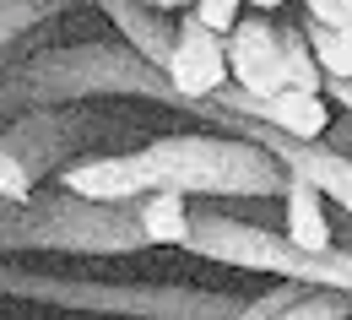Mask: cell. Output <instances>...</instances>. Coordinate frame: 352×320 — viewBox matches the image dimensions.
Returning a JSON list of instances; mask_svg holds the SVG:
<instances>
[{
  "instance_id": "ac0fdd59",
  "label": "cell",
  "mask_w": 352,
  "mask_h": 320,
  "mask_svg": "<svg viewBox=\"0 0 352 320\" xmlns=\"http://www.w3.org/2000/svg\"><path fill=\"white\" fill-rule=\"evenodd\" d=\"M320 98L352 114V76H320Z\"/></svg>"
},
{
  "instance_id": "e0dca14e",
  "label": "cell",
  "mask_w": 352,
  "mask_h": 320,
  "mask_svg": "<svg viewBox=\"0 0 352 320\" xmlns=\"http://www.w3.org/2000/svg\"><path fill=\"white\" fill-rule=\"evenodd\" d=\"M320 141H325V147H336L342 158H352V114H347V109H342L336 120H325V131H320Z\"/></svg>"
},
{
  "instance_id": "5bb4252c",
  "label": "cell",
  "mask_w": 352,
  "mask_h": 320,
  "mask_svg": "<svg viewBox=\"0 0 352 320\" xmlns=\"http://www.w3.org/2000/svg\"><path fill=\"white\" fill-rule=\"evenodd\" d=\"M239 6H244V0H184V11H190L201 28H212V33H228V28L239 22Z\"/></svg>"
},
{
  "instance_id": "3957f363",
  "label": "cell",
  "mask_w": 352,
  "mask_h": 320,
  "mask_svg": "<svg viewBox=\"0 0 352 320\" xmlns=\"http://www.w3.org/2000/svg\"><path fill=\"white\" fill-rule=\"evenodd\" d=\"M0 299H33L82 315H135V320H250V299L174 288V282H92L71 272H22L0 255Z\"/></svg>"
},
{
  "instance_id": "8fae6325",
  "label": "cell",
  "mask_w": 352,
  "mask_h": 320,
  "mask_svg": "<svg viewBox=\"0 0 352 320\" xmlns=\"http://www.w3.org/2000/svg\"><path fill=\"white\" fill-rule=\"evenodd\" d=\"M135 217H141L146 244H184L190 195H179V190H146V195H135Z\"/></svg>"
},
{
  "instance_id": "d6986e66",
  "label": "cell",
  "mask_w": 352,
  "mask_h": 320,
  "mask_svg": "<svg viewBox=\"0 0 352 320\" xmlns=\"http://www.w3.org/2000/svg\"><path fill=\"white\" fill-rule=\"evenodd\" d=\"M244 6H255V11H282L287 0H244Z\"/></svg>"
},
{
  "instance_id": "7c38bea8",
  "label": "cell",
  "mask_w": 352,
  "mask_h": 320,
  "mask_svg": "<svg viewBox=\"0 0 352 320\" xmlns=\"http://www.w3.org/2000/svg\"><path fill=\"white\" fill-rule=\"evenodd\" d=\"M276 54H282V82H287V87L320 92V65H314V54H309V39H304V22H298V17L276 22Z\"/></svg>"
},
{
  "instance_id": "277c9868",
  "label": "cell",
  "mask_w": 352,
  "mask_h": 320,
  "mask_svg": "<svg viewBox=\"0 0 352 320\" xmlns=\"http://www.w3.org/2000/svg\"><path fill=\"white\" fill-rule=\"evenodd\" d=\"M60 250V255H135L146 233L135 201H87L76 190H38L22 201H0V255Z\"/></svg>"
},
{
  "instance_id": "6da1fadb",
  "label": "cell",
  "mask_w": 352,
  "mask_h": 320,
  "mask_svg": "<svg viewBox=\"0 0 352 320\" xmlns=\"http://www.w3.org/2000/svg\"><path fill=\"white\" fill-rule=\"evenodd\" d=\"M54 180L87 201H135L146 190H179V195H228V201H276L287 169L261 141L228 136V131H190V136H157L135 152H92L65 163Z\"/></svg>"
},
{
  "instance_id": "9c48e42d",
  "label": "cell",
  "mask_w": 352,
  "mask_h": 320,
  "mask_svg": "<svg viewBox=\"0 0 352 320\" xmlns=\"http://www.w3.org/2000/svg\"><path fill=\"white\" fill-rule=\"evenodd\" d=\"M282 233L298 244V250H325L336 233H331V217H325V195H320V184L304 180V174H293L287 169V184H282Z\"/></svg>"
},
{
  "instance_id": "9a60e30c",
  "label": "cell",
  "mask_w": 352,
  "mask_h": 320,
  "mask_svg": "<svg viewBox=\"0 0 352 320\" xmlns=\"http://www.w3.org/2000/svg\"><path fill=\"white\" fill-rule=\"evenodd\" d=\"M304 17H314V22H331V28L352 33V0H304Z\"/></svg>"
},
{
  "instance_id": "2e32d148",
  "label": "cell",
  "mask_w": 352,
  "mask_h": 320,
  "mask_svg": "<svg viewBox=\"0 0 352 320\" xmlns=\"http://www.w3.org/2000/svg\"><path fill=\"white\" fill-rule=\"evenodd\" d=\"M22 195H33V180L6 158V147H0V201H22Z\"/></svg>"
},
{
  "instance_id": "30bf717a",
  "label": "cell",
  "mask_w": 352,
  "mask_h": 320,
  "mask_svg": "<svg viewBox=\"0 0 352 320\" xmlns=\"http://www.w3.org/2000/svg\"><path fill=\"white\" fill-rule=\"evenodd\" d=\"M71 6H82V0H0V65L28 54V39L49 28L54 17H65Z\"/></svg>"
},
{
  "instance_id": "44dd1931",
  "label": "cell",
  "mask_w": 352,
  "mask_h": 320,
  "mask_svg": "<svg viewBox=\"0 0 352 320\" xmlns=\"http://www.w3.org/2000/svg\"><path fill=\"white\" fill-rule=\"evenodd\" d=\"M342 244H352V217H347V228H342Z\"/></svg>"
},
{
  "instance_id": "ffe728a7",
  "label": "cell",
  "mask_w": 352,
  "mask_h": 320,
  "mask_svg": "<svg viewBox=\"0 0 352 320\" xmlns=\"http://www.w3.org/2000/svg\"><path fill=\"white\" fill-rule=\"evenodd\" d=\"M152 6H163V11H184V0H152Z\"/></svg>"
},
{
  "instance_id": "4fadbf2b",
  "label": "cell",
  "mask_w": 352,
  "mask_h": 320,
  "mask_svg": "<svg viewBox=\"0 0 352 320\" xmlns=\"http://www.w3.org/2000/svg\"><path fill=\"white\" fill-rule=\"evenodd\" d=\"M298 22H304V39L320 76H352V33L331 28V22H314V17H298Z\"/></svg>"
},
{
  "instance_id": "5b68a950",
  "label": "cell",
  "mask_w": 352,
  "mask_h": 320,
  "mask_svg": "<svg viewBox=\"0 0 352 320\" xmlns=\"http://www.w3.org/2000/svg\"><path fill=\"white\" fill-rule=\"evenodd\" d=\"M109 136H125V125L109 120V114H98V109H87V98H76V103H44V109H28V114H16V120L0 125L6 158L33 184L54 180L76 158H92Z\"/></svg>"
},
{
  "instance_id": "8992f818",
  "label": "cell",
  "mask_w": 352,
  "mask_h": 320,
  "mask_svg": "<svg viewBox=\"0 0 352 320\" xmlns=\"http://www.w3.org/2000/svg\"><path fill=\"white\" fill-rule=\"evenodd\" d=\"M163 76L174 98H206L228 82V49H222V33L201 28L190 11L174 17V39H168V54H163Z\"/></svg>"
},
{
  "instance_id": "ba28073f",
  "label": "cell",
  "mask_w": 352,
  "mask_h": 320,
  "mask_svg": "<svg viewBox=\"0 0 352 320\" xmlns=\"http://www.w3.org/2000/svg\"><path fill=\"white\" fill-rule=\"evenodd\" d=\"M114 28H120V39L141 54V60H152L157 71H163V54H168V39H174V11H163V6H152V0H92Z\"/></svg>"
},
{
  "instance_id": "7a4b0ae2",
  "label": "cell",
  "mask_w": 352,
  "mask_h": 320,
  "mask_svg": "<svg viewBox=\"0 0 352 320\" xmlns=\"http://www.w3.org/2000/svg\"><path fill=\"white\" fill-rule=\"evenodd\" d=\"M76 98H141V103H168L174 87L168 76L141 60L125 39L109 44H65V49H28L0 65V125L44 109V103H76Z\"/></svg>"
},
{
  "instance_id": "52a82bcc",
  "label": "cell",
  "mask_w": 352,
  "mask_h": 320,
  "mask_svg": "<svg viewBox=\"0 0 352 320\" xmlns=\"http://www.w3.org/2000/svg\"><path fill=\"white\" fill-rule=\"evenodd\" d=\"M222 49H228V82L250 92H271L282 87V54H276V22L271 17H244L222 33Z\"/></svg>"
}]
</instances>
